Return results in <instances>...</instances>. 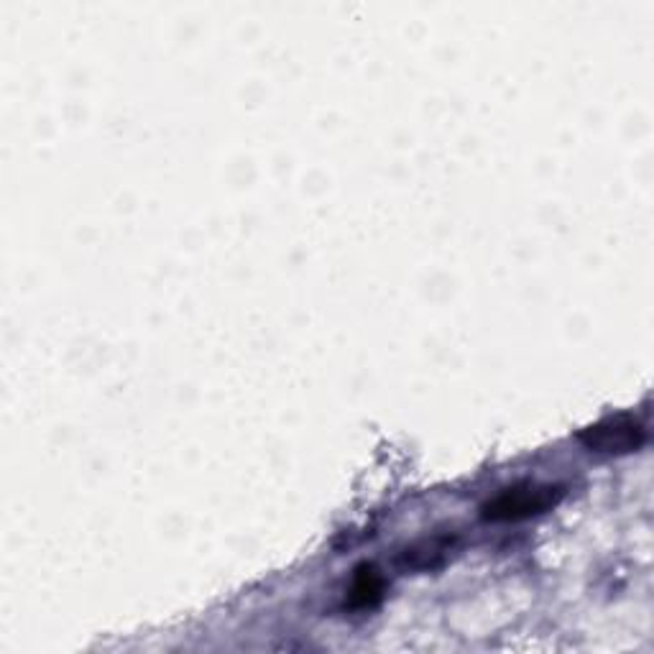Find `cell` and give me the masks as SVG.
I'll return each instance as SVG.
<instances>
[{
  "label": "cell",
  "instance_id": "obj_4",
  "mask_svg": "<svg viewBox=\"0 0 654 654\" xmlns=\"http://www.w3.org/2000/svg\"><path fill=\"white\" fill-rule=\"evenodd\" d=\"M381 595V578L376 576L374 568H361L351 588V606L368 608L379 601Z\"/></svg>",
  "mask_w": 654,
  "mask_h": 654
},
{
  "label": "cell",
  "instance_id": "obj_1",
  "mask_svg": "<svg viewBox=\"0 0 654 654\" xmlns=\"http://www.w3.org/2000/svg\"><path fill=\"white\" fill-rule=\"evenodd\" d=\"M565 491L559 486H525L506 489L483 506L486 521H519L550 512L563 501Z\"/></svg>",
  "mask_w": 654,
  "mask_h": 654
},
{
  "label": "cell",
  "instance_id": "obj_3",
  "mask_svg": "<svg viewBox=\"0 0 654 654\" xmlns=\"http://www.w3.org/2000/svg\"><path fill=\"white\" fill-rule=\"evenodd\" d=\"M450 550H453V540H450V537H440V540L419 544V548L406 552V568L412 570L440 568V565L448 559Z\"/></svg>",
  "mask_w": 654,
  "mask_h": 654
},
{
  "label": "cell",
  "instance_id": "obj_2",
  "mask_svg": "<svg viewBox=\"0 0 654 654\" xmlns=\"http://www.w3.org/2000/svg\"><path fill=\"white\" fill-rule=\"evenodd\" d=\"M578 440L580 445H586L591 453L629 455V453H637V450L644 445L646 430L637 423V419L616 417L593 427H586V430L578 435Z\"/></svg>",
  "mask_w": 654,
  "mask_h": 654
}]
</instances>
